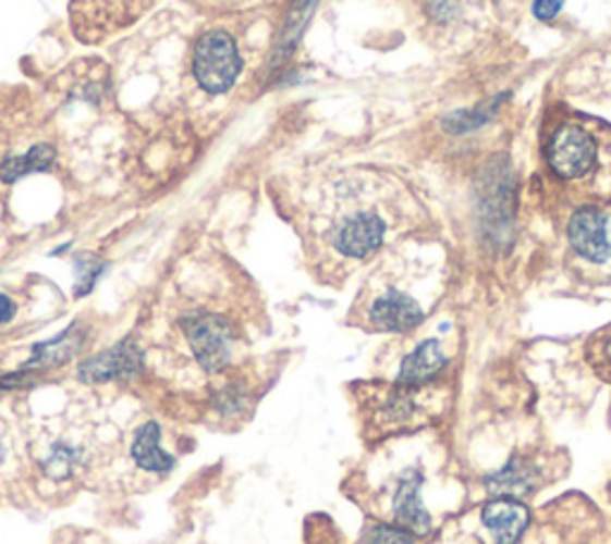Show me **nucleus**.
<instances>
[{"label": "nucleus", "instance_id": "f257e3e1", "mask_svg": "<svg viewBox=\"0 0 611 544\" xmlns=\"http://www.w3.org/2000/svg\"><path fill=\"white\" fill-rule=\"evenodd\" d=\"M411 206L399 184L378 175H356L334 187L332 206L322 218L320 239L342 261H366L390 239Z\"/></svg>", "mask_w": 611, "mask_h": 544}, {"label": "nucleus", "instance_id": "f03ea898", "mask_svg": "<svg viewBox=\"0 0 611 544\" xmlns=\"http://www.w3.org/2000/svg\"><path fill=\"white\" fill-rule=\"evenodd\" d=\"M542 156L554 180L569 187L611 194V127L602 120L566 113L545 132Z\"/></svg>", "mask_w": 611, "mask_h": 544}, {"label": "nucleus", "instance_id": "7ed1b4c3", "mask_svg": "<svg viewBox=\"0 0 611 544\" xmlns=\"http://www.w3.org/2000/svg\"><path fill=\"white\" fill-rule=\"evenodd\" d=\"M428 34L449 53H468L500 29L502 0H418Z\"/></svg>", "mask_w": 611, "mask_h": 544}, {"label": "nucleus", "instance_id": "20e7f679", "mask_svg": "<svg viewBox=\"0 0 611 544\" xmlns=\"http://www.w3.org/2000/svg\"><path fill=\"white\" fill-rule=\"evenodd\" d=\"M242 72L240 48L234 39L222 29L208 32L201 36L194 53V77L206 94L230 91Z\"/></svg>", "mask_w": 611, "mask_h": 544}, {"label": "nucleus", "instance_id": "39448f33", "mask_svg": "<svg viewBox=\"0 0 611 544\" xmlns=\"http://www.w3.org/2000/svg\"><path fill=\"white\" fill-rule=\"evenodd\" d=\"M184 337L190 342L196 361L206 373H218L228 366L232 356L234 332L222 318L213 313H198L182 320Z\"/></svg>", "mask_w": 611, "mask_h": 544}, {"label": "nucleus", "instance_id": "423d86ee", "mask_svg": "<svg viewBox=\"0 0 611 544\" xmlns=\"http://www.w3.org/2000/svg\"><path fill=\"white\" fill-rule=\"evenodd\" d=\"M426 308L416 296L388 284L382 292L372 296L366 306V323L380 332H408L423 323Z\"/></svg>", "mask_w": 611, "mask_h": 544}, {"label": "nucleus", "instance_id": "0eeeda50", "mask_svg": "<svg viewBox=\"0 0 611 544\" xmlns=\"http://www.w3.org/2000/svg\"><path fill=\"white\" fill-rule=\"evenodd\" d=\"M569 244L590 263L611 261L609 220L600 208L583 206L569 220Z\"/></svg>", "mask_w": 611, "mask_h": 544}, {"label": "nucleus", "instance_id": "6e6552de", "mask_svg": "<svg viewBox=\"0 0 611 544\" xmlns=\"http://www.w3.org/2000/svg\"><path fill=\"white\" fill-rule=\"evenodd\" d=\"M144 354L134 342H120L108 351L96 354L80 366V378L86 382H112L132 378L142 370Z\"/></svg>", "mask_w": 611, "mask_h": 544}, {"label": "nucleus", "instance_id": "1a4fd4ad", "mask_svg": "<svg viewBox=\"0 0 611 544\" xmlns=\"http://www.w3.org/2000/svg\"><path fill=\"white\" fill-rule=\"evenodd\" d=\"M420 482L423 475L418 471H406L399 480V487L394 494V521L399 528L408 530L411 535H428L432 521L426 506L420 502Z\"/></svg>", "mask_w": 611, "mask_h": 544}, {"label": "nucleus", "instance_id": "9d476101", "mask_svg": "<svg viewBox=\"0 0 611 544\" xmlns=\"http://www.w3.org/2000/svg\"><path fill=\"white\" fill-rule=\"evenodd\" d=\"M530 514L523 504L509 497H500L490 502L482 509V523L490 530L497 544H516L521 535L526 533Z\"/></svg>", "mask_w": 611, "mask_h": 544}, {"label": "nucleus", "instance_id": "9b49d317", "mask_svg": "<svg viewBox=\"0 0 611 544\" xmlns=\"http://www.w3.org/2000/svg\"><path fill=\"white\" fill-rule=\"evenodd\" d=\"M444 366H447V356L442 351L440 342L438 339L423 342L402 361V368H399V385L418 387L423 382L440 375V370Z\"/></svg>", "mask_w": 611, "mask_h": 544}, {"label": "nucleus", "instance_id": "f8f14e48", "mask_svg": "<svg viewBox=\"0 0 611 544\" xmlns=\"http://www.w3.org/2000/svg\"><path fill=\"white\" fill-rule=\"evenodd\" d=\"M130 454H132L134 463L148 473H168L174 466L172 456L166 449H160L158 423H146L136 430Z\"/></svg>", "mask_w": 611, "mask_h": 544}, {"label": "nucleus", "instance_id": "ddd939ff", "mask_svg": "<svg viewBox=\"0 0 611 544\" xmlns=\"http://www.w3.org/2000/svg\"><path fill=\"white\" fill-rule=\"evenodd\" d=\"M53 160H56L53 146L39 144V146H34L29 153L5 158L3 165H0V180H3L5 184H12V182L22 180L24 175H34V172H46L48 168L53 165Z\"/></svg>", "mask_w": 611, "mask_h": 544}, {"label": "nucleus", "instance_id": "4468645a", "mask_svg": "<svg viewBox=\"0 0 611 544\" xmlns=\"http://www.w3.org/2000/svg\"><path fill=\"white\" fill-rule=\"evenodd\" d=\"M535 485V473H533V466L518 461H511L509 466H504L500 473H494L488 480V490L497 497H509V499H516L523 497V494H528Z\"/></svg>", "mask_w": 611, "mask_h": 544}, {"label": "nucleus", "instance_id": "2eb2a0df", "mask_svg": "<svg viewBox=\"0 0 611 544\" xmlns=\"http://www.w3.org/2000/svg\"><path fill=\"white\" fill-rule=\"evenodd\" d=\"M82 344V337L74 335V327H70L68 332H62L60 337L51 339V342H44L39 346H34V356L27 361L24 368H56L62 366L65 361L77 354Z\"/></svg>", "mask_w": 611, "mask_h": 544}, {"label": "nucleus", "instance_id": "dca6fc26", "mask_svg": "<svg viewBox=\"0 0 611 544\" xmlns=\"http://www.w3.org/2000/svg\"><path fill=\"white\" fill-rule=\"evenodd\" d=\"M316 3H318V0H294V3H292L290 20H286V29H284V46L286 48H292L298 41V34L304 32Z\"/></svg>", "mask_w": 611, "mask_h": 544}, {"label": "nucleus", "instance_id": "f3484780", "mask_svg": "<svg viewBox=\"0 0 611 544\" xmlns=\"http://www.w3.org/2000/svg\"><path fill=\"white\" fill-rule=\"evenodd\" d=\"M106 263L98 261L94 256H82L77 261V296L89 294L94 289L96 280L103 275Z\"/></svg>", "mask_w": 611, "mask_h": 544}, {"label": "nucleus", "instance_id": "a211bd4d", "mask_svg": "<svg viewBox=\"0 0 611 544\" xmlns=\"http://www.w3.org/2000/svg\"><path fill=\"white\" fill-rule=\"evenodd\" d=\"M364 544H414V535L408 533V530L399 528V526H372L366 537Z\"/></svg>", "mask_w": 611, "mask_h": 544}, {"label": "nucleus", "instance_id": "6ab92c4d", "mask_svg": "<svg viewBox=\"0 0 611 544\" xmlns=\"http://www.w3.org/2000/svg\"><path fill=\"white\" fill-rule=\"evenodd\" d=\"M592 361L600 370H611V327H607L595 337Z\"/></svg>", "mask_w": 611, "mask_h": 544}, {"label": "nucleus", "instance_id": "aec40b11", "mask_svg": "<svg viewBox=\"0 0 611 544\" xmlns=\"http://www.w3.org/2000/svg\"><path fill=\"white\" fill-rule=\"evenodd\" d=\"M561 5H564V0H535L533 15L542 22H550L559 15Z\"/></svg>", "mask_w": 611, "mask_h": 544}, {"label": "nucleus", "instance_id": "412c9836", "mask_svg": "<svg viewBox=\"0 0 611 544\" xmlns=\"http://www.w3.org/2000/svg\"><path fill=\"white\" fill-rule=\"evenodd\" d=\"M15 318V304H12L5 294H0V325L10 323Z\"/></svg>", "mask_w": 611, "mask_h": 544}, {"label": "nucleus", "instance_id": "4be33fe9", "mask_svg": "<svg viewBox=\"0 0 611 544\" xmlns=\"http://www.w3.org/2000/svg\"><path fill=\"white\" fill-rule=\"evenodd\" d=\"M5 456H8V449H5V444H3V432H0V466H3Z\"/></svg>", "mask_w": 611, "mask_h": 544}]
</instances>
